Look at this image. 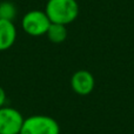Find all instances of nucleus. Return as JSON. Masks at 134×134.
<instances>
[{
	"instance_id": "nucleus-1",
	"label": "nucleus",
	"mask_w": 134,
	"mask_h": 134,
	"mask_svg": "<svg viewBox=\"0 0 134 134\" xmlns=\"http://www.w3.org/2000/svg\"><path fill=\"white\" fill-rule=\"evenodd\" d=\"M45 12L51 23L69 25L79 16V4L76 0H47Z\"/></svg>"
},
{
	"instance_id": "nucleus-2",
	"label": "nucleus",
	"mask_w": 134,
	"mask_h": 134,
	"mask_svg": "<svg viewBox=\"0 0 134 134\" xmlns=\"http://www.w3.org/2000/svg\"><path fill=\"white\" fill-rule=\"evenodd\" d=\"M20 134H60V125L46 114H33L25 118Z\"/></svg>"
},
{
	"instance_id": "nucleus-3",
	"label": "nucleus",
	"mask_w": 134,
	"mask_h": 134,
	"mask_svg": "<svg viewBox=\"0 0 134 134\" xmlns=\"http://www.w3.org/2000/svg\"><path fill=\"white\" fill-rule=\"evenodd\" d=\"M51 24L52 23L46 12L40 9H31L26 12L21 18V28L26 34L31 37L46 35Z\"/></svg>"
},
{
	"instance_id": "nucleus-4",
	"label": "nucleus",
	"mask_w": 134,
	"mask_h": 134,
	"mask_svg": "<svg viewBox=\"0 0 134 134\" xmlns=\"http://www.w3.org/2000/svg\"><path fill=\"white\" fill-rule=\"evenodd\" d=\"M24 120L25 118L19 109L2 106L0 108V134H20Z\"/></svg>"
},
{
	"instance_id": "nucleus-5",
	"label": "nucleus",
	"mask_w": 134,
	"mask_h": 134,
	"mask_svg": "<svg viewBox=\"0 0 134 134\" xmlns=\"http://www.w3.org/2000/svg\"><path fill=\"white\" fill-rule=\"evenodd\" d=\"M71 87L78 95H88L95 87V78L90 71L79 69L72 75Z\"/></svg>"
},
{
	"instance_id": "nucleus-6",
	"label": "nucleus",
	"mask_w": 134,
	"mask_h": 134,
	"mask_svg": "<svg viewBox=\"0 0 134 134\" xmlns=\"http://www.w3.org/2000/svg\"><path fill=\"white\" fill-rule=\"evenodd\" d=\"M16 27L14 21L0 19V52L9 49L16 40Z\"/></svg>"
},
{
	"instance_id": "nucleus-7",
	"label": "nucleus",
	"mask_w": 134,
	"mask_h": 134,
	"mask_svg": "<svg viewBox=\"0 0 134 134\" xmlns=\"http://www.w3.org/2000/svg\"><path fill=\"white\" fill-rule=\"evenodd\" d=\"M67 35H68L67 26L61 25V24H54V23L51 24V26L48 27V31L46 33V37L53 44H61V42H64L67 39Z\"/></svg>"
},
{
	"instance_id": "nucleus-8",
	"label": "nucleus",
	"mask_w": 134,
	"mask_h": 134,
	"mask_svg": "<svg viewBox=\"0 0 134 134\" xmlns=\"http://www.w3.org/2000/svg\"><path fill=\"white\" fill-rule=\"evenodd\" d=\"M16 15H18V7L13 1L4 0L0 2V19L14 21Z\"/></svg>"
},
{
	"instance_id": "nucleus-9",
	"label": "nucleus",
	"mask_w": 134,
	"mask_h": 134,
	"mask_svg": "<svg viewBox=\"0 0 134 134\" xmlns=\"http://www.w3.org/2000/svg\"><path fill=\"white\" fill-rule=\"evenodd\" d=\"M6 100H7V97H6V92H5V90L0 86V108H1L2 106H5L6 105Z\"/></svg>"
}]
</instances>
